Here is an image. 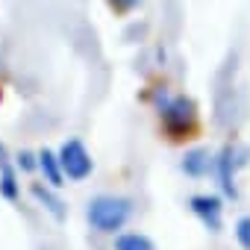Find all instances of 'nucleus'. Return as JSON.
I'll use <instances>...</instances> for the list:
<instances>
[{
  "label": "nucleus",
  "mask_w": 250,
  "mask_h": 250,
  "mask_svg": "<svg viewBox=\"0 0 250 250\" xmlns=\"http://www.w3.org/2000/svg\"><path fill=\"white\" fill-rule=\"evenodd\" d=\"M188 209L209 232H221V227H224V200L218 194H191Z\"/></svg>",
  "instance_id": "obj_5"
},
{
  "label": "nucleus",
  "mask_w": 250,
  "mask_h": 250,
  "mask_svg": "<svg viewBox=\"0 0 250 250\" xmlns=\"http://www.w3.org/2000/svg\"><path fill=\"white\" fill-rule=\"evenodd\" d=\"M30 194H33L56 221H65V203H62V197L56 194L53 186H47V183H44V186H42V183H33V186H30Z\"/></svg>",
  "instance_id": "obj_8"
},
{
  "label": "nucleus",
  "mask_w": 250,
  "mask_h": 250,
  "mask_svg": "<svg viewBox=\"0 0 250 250\" xmlns=\"http://www.w3.org/2000/svg\"><path fill=\"white\" fill-rule=\"evenodd\" d=\"M112 250H156V244L145 232H118L112 241Z\"/></svg>",
  "instance_id": "obj_10"
},
{
  "label": "nucleus",
  "mask_w": 250,
  "mask_h": 250,
  "mask_svg": "<svg viewBox=\"0 0 250 250\" xmlns=\"http://www.w3.org/2000/svg\"><path fill=\"white\" fill-rule=\"evenodd\" d=\"M232 235H235V241H238L241 250H250V215H241L232 224Z\"/></svg>",
  "instance_id": "obj_11"
},
{
  "label": "nucleus",
  "mask_w": 250,
  "mask_h": 250,
  "mask_svg": "<svg viewBox=\"0 0 250 250\" xmlns=\"http://www.w3.org/2000/svg\"><path fill=\"white\" fill-rule=\"evenodd\" d=\"M109 6L118 12H130L133 6H139V0H109Z\"/></svg>",
  "instance_id": "obj_13"
},
{
  "label": "nucleus",
  "mask_w": 250,
  "mask_h": 250,
  "mask_svg": "<svg viewBox=\"0 0 250 250\" xmlns=\"http://www.w3.org/2000/svg\"><path fill=\"white\" fill-rule=\"evenodd\" d=\"M159 121L171 139H188V133H194V124H197V106L191 97L186 94H162L159 97Z\"/></svg>",
  "instance_id": "obj_2"
},
{
  "label": "nucleus",
  "mask_w": 250,
  "mask_h": 250,
  "mask_svg": "<svg viewBox=\"0 0 250 250\" xmlns=\"http://www.w3.org/2000/svg\"><path fill=\"white\" fill-rule=\"evenodd\" d=\"M3 162H9V159H6V145H0V165Z\"/></svg>",
  "instance_id": "obj_14"
},
{
  "label": "nucleus",
  "mask_w": 250,
  "mask_h": 250,
  "mask_svg": "<svg viewBox=\"0 0 250 250\" xmlns=\"http://www.w3.org/2000/svg\"><path fill=\"white\" fill-rule=\"evenodd\" d=\"M241 165H247V150H238L235 145H224L215 153V177H218V186H221L224 197H229V200L238 197L235 174H238Z\"/></svg>",
  "instance_id": "obj_3"
},
{
  "label": "nucleus",
  "mask_w": 250,
  "mask_h": 250,
  "mask_svg": "<svg viewBox=\"0 0 250 250\" xmlns=\"http://www.w3.org/2000/svg\"><path fill=\"white\" fill-rule=\"evenodd\" d=\"M133 218V200L121 194H94L85 203V221L94 232L118 235Z\"/></svg>",
  "instance_id": "obj_1"
},
{
  "label": "nucleus",
  "mask_w": 250,
  "mask_h": 250,
  "mask_svg": "<svg viewBox=\"0 0 250 250\" xmlns=\"http://www.w3.org/2000/svg\"><path fill=\"white\" fill-rule=\"evenodd\" d=\"M39 171L44 174V183L53 186V188H62L65 186V171H62V162H59V153L53 150H39Z\"/></svg>",
  "instance_id": "obj_7"
},
{
  "label": "nucleus",
  "mask_w": 250,
  "mask_h": 250,
  "mask_svg": "<svg viewBox=\"0 0 250 250\" xmlns=\"http://www.w3.org/2000/svg\"><path fill=\"white\" fill-rule=\"evenodd\" d=\"M56 153H59V162H62L65 180H71V183H83V180L91 177V171H94V159H91L88 147H85L80 139H68V142H62Z\"/></svg>",
  "instance_id": "obj_4"
},
{
  "label": "nucleus",
  "mask_w": 250,
  "mask_h": 250,
  "mask_svg": "<svg viewBox=\"0 0 250 250\" xmlns=\"http://www.w3.org/2000/svg\"><path fill=\"white\" fill-rule=\"evenodd\" d=\"M180 171L186 177H194V180H203L209 174H215V153H209L206 147H194L183 156L180 162Z\"/></svg>",
  "instance_id": "obj_6"
},
{
  "label": "nucleus",
  "mask_w": 250,
  "mask_h": 250,
  "mask_svg": "<svg viewBox=\"0 0 250 250\" xmlns=\"http://www.w3.org/2000/svg\"><path fill=\"white\" fill-rule=\"evenodd\" d=\"M15 165H18L21 171H27V174H30V171H36V168H39V153H30V150H21V153L15 156Z\"/></svg>",
  "instance_id": "obj_12"
},
{
  "label": "nucleus",
  "mask_w": 250,
  "mask_h": 250,
  "mask_svg": "<svg viewBox=\"0 0 250 250\" xmlns=\"http://www.w3.org/2000/svg\"><path fill=\"white\" fill-rule=\"evenodd\" d=\"M0 197H3V200H9V203H15V200L21 197L18 171H15V165H9V162H3V165H0Z\"/></svg>",
  "instance_id": "obj_9"
}]
</instances>
